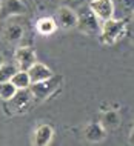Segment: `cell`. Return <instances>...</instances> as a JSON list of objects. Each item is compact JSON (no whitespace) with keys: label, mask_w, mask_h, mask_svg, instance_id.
Returning a JSON list of instances; mask_svg holds the SVG:
<instances>
[{"label":"cell","mask_w":134,"mask_h":146,"mask_svg":"<svg viewBox=\"0 0 134 146\" xmlns=\"http://www.w3.org/2000/svg\"><path fill=\"white\" fill-rule=\"evenodd\" d=\"M127 20L123 19H108L100 25V40L103 45H114L127 33Z\"/></svg>","instance_id":"obj_1"},{"label":"cell","mask_w":134,"mask_h":146,"mask_svg":"<svg viewBox=\"0 0 134 146\" xmlns=\"http://www.w3.org/2000/svg\"><path fill=\"white\" fill-rule=\"evenodd\" d=\"M77 13V25L76 28L83 33L86 35H99L100 34V25L102 22L96 17V14L89 9V6L82 5L79 9H76Z\"/></svg>","instance_id":"obj_2"},{"label":"cell","mask_w":134,"mask_h":146,"mask_svg":"<svg viewBox=\"0 0 134 146\" xmlns=\"http://www.w3.org/2000/svg\"><path fill=\"white\" fill-rule=\"evenodd\" d=\"M60 83H62V76H54L53 74L51 77L45 78V80L29 83L28 89L33 94V98H35V100H43V98L49 97L60 86Z\"/></svg>","instance_id":"obj_3"},{"label":"cell","mask_w":134,"mask_h":146,"mask_svg":"<svg viewBox=\"0 0 134 146\" xmlns=\"http://www.w3.org/2000/svg\"><path fill=\"white\" fill-rule=\"evenodd\" d=\"M28 13V6L23 0H0V23L25 15Z\"/></svg>","instance_id":"obj_4"},{"label":"cell","mask_w":134,"mask_h":146,"mask_svg":"<svg viewBox=\"0 0 134 146\" xmlns=\"http://www.w3.org/2000/svg\"><path fill=\"white\" fill-rule=\"evenodd\" d=\"M37 62V54H35L34 48L31 46H20L15 49L14 52V65L17 66V69L28 71L29 66H33Z\"/></svg>","instance_id":"obj_5"},{"label":"cell","mask_w":134,"mask_h":146,"mask_svg":"<svg viewBox=\"0 0 134 146\" xmlns=\"http://www.w3.org/2000/svg\"><path fill=\"white\" fill-rule=\"evenodd\" d=\"M88 6L100 22L113 19L116 14V5L113 0H89Z\"/></svg>","instance_id":"obj_6"},{"label":"cell","mask_w":134,"mask_h":146,"mask_svg":"<svg viewBox=\"0 0 134 146\" xmlns=\"http://www.w3.org/2000/svg\"><path fill=\"white\" fill-rule=\"evenodd\" d=\"M54 20L57 23V28L62 29H74L77 25V13L68 6H60L56 13Z\"/></svg>","instance_id":"obj_7"},{"label":"cell","mask_w":134,"mask_h":146,"mask_svg":"<svg viewBox=\"0 0 134 146\" xmlns=\"http://www.w3.org/2000/svg\"><path fill=\"white\" fill-rule=\"evenodd\" d=\"M33 100V94L28 88H23V89H17L14 92V96L6 102V103L11 105V108L15 109L17 112H23V109L28 108V105Z\"/></svg>","instance_id":"obj_8"},{"label":"cell","mask_w":134,"mask_h":146,"mask_svg":"<svg viewBox=\"0 0 134 146\" xmlns=\"http://www.w3.org/2000/svg\"><path fill=\"white\" fill-rule=\"evenodd\" d=\"M3 25V38L9 43H17L22 40L23 37V26L20 23L14 22V19H9V20L0 23Z\"/></svg>","instance_id":"obj_9"},{"label":"cell","mask_w":134,"mask_h":146,"mask_svg":"<svg viewBox=\"0 0 134 146\" xmlns=\"http://www.w3.org/2000/svg\"><path fill=\"white\" fill-rule=\"evenodd\" d=\"M26 72H28V76H29L31 83H34V82H40V80H45V78H48V77L53 76V71H51L46 65L40 63V62H35L33 66H29Z\"/></svg>","instance_id":"obj_10"},{"label":"cell","mask_w":134,"mask_h":146,"mask_svg":"<svg viewBox=\"0 0 134 146\" xmlns=\"http://www.w3.org/2000/svg\"><path fill=\"white\" fill-rule=\"evenodd\" d=\"M53 135H54V129L49 125H40L37 126V129L34 132V143L37 146L49 145L51 140H53Z\"/></svg>","instance_id":"obj_11"},{"label":"cell","mask_w":134,"mask_h":146,"mask_svg":"<svg viewBox=\"0 0 134 146\" xmlns=\"http://www.w3.org/2000/svg\"><path fill=\"white\" fill-rule=\"evenodd\" d=\"M83 134H85V139L88 141L96 143V141H100V140L105 139L106 129L100 125V121L99 123H89V125H86Z\"/></svg>","instance_id":"obj_12"},{"label":"cell","mask_w":134,"mask_h":146,"mask_svg":"<svg viewBox=\"0 0 134 146\" xmlns=\"http://www.w3.org/2000/svg\"><path fill=\"white\" fill-rule=\"evenodd\" d=\"M35 29L42 35H53L57 29V23L54 17H40L35 22Z\"/></svg>","instance_id":"obj_13"},{"label":"cell","mask_w":134,"mask_h":146,"mask_svg":"<svg viewBox=\"0 0 134 146\" xmlns=\"http://www.w3.org/2000/svg\"><path fill=\"white\" fill-rule=\"evenodd\" d=\"M9 82L13 83L17 89H23V88H28L31 80H29V76L26 71H22V69H17L15 72L13 74V77L9 78Z\"/></svg>","instance_id":"obj_14"},{"label":"cell","mask_w":134,"mask_h":146,"mask_svg":"<svg viewBox=\"0 0 134 146\" xmlns=\"http://www.w3.org/2000/svg\"><path fill=\"white\" fill-rule=\"evenodd\" d=\"M120 123V117L117 111H106L103 112L102 115V120H100V125L103 126L105 129H116Z\"/></svg>","instance_id":"obj_15"},{"label":"cell","mask_w":134,"mask_h":146,"mask_svg":"<svg viewBox=\"0 0 134 146\" xmlns=\"http://www.w3.org/2000/svg\"><path fill=\"white\" fill-rule=\"evenodd\" d=\"M15 91H17V88H15L9 80L8 82H0V100L8 102L11 97L14 96Z\"/></svg>","instance_id":"obj_16"},{"label":"cell","mask_w":134,"mask_h":146,"mask_svg":"<svg viewBox=\"0 0 134 146\" xmlns=\"http://www.w3.org/2000/svg\"><path fill=\"white\" fill-rule=\"evenodd\" d=\"M15 71H17V66H15L14 63H5L3 62L2 65H0V82H8L13 77V74Z\"/></svg>","instance_id":"obj_17"},{"label":"cell","mask_w":134,"mask_h":146,"mask_svg":"<svg viewBox=\"0 0 134 146\" xmlns=\"http://www.w3.org/2000/svg\"><path fill=\"white\" fill-rule=\"evenodd\" d=\"M63 2V6H68L71 9H79L82 5H85V0H62Z\"/></svg>","instance_id":"obj_18"},{"label":"cell","mask_w":134,"mask_h":146,"mask_svg":"<svg viewBox=\"0 0 134 146\" xmlns=\"http://www.w3.org/2000/svg\"><path fill=\"white\" fill-rule=\"evenodd\" d=\"M3 63V57H2V54H0V65Z\"/></svg>","instance_id":"obj_19"}]
</instances>
